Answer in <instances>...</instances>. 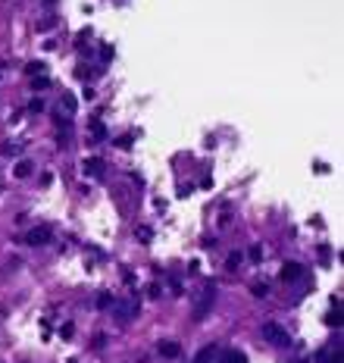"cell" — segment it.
<instances>
[{"mask_svg": "<svg viewBox=\"0 0 344 363\" xmlns=\"http://www.w3.org/2000/svg\"><path fill=\"white\" fill-rule=\"evenodd\" d=\"M29 113H44V100H41V97H34L31 104H29Z\"/></svg>", "mask_w": 344, "mask_h": 363, "instance_id": "2e32d148", "label": "cell"}, {"mask_svg": "<svg viewBox=\"0 0 344 363\" xmlns=\"http://www.w3.org/2000/svg\"><path fill=\"white\" fill-rule=\"evenodd\" d=\"M63 104H66V113L72 116V113H75V97H72V94H63Z\"/></svg>", "mask_w": 344, "mask_h": 363, "instance_id": "e0dca14e", "label": "cell"}, {"mask_svg": "<svg viewBox=\"0 0 344 363\" xmlns=\"http://www.w3.org/2000/svg\"><path fill=\"white\" fill-rule=\"evenodd\" d=\"M157 351H160L163 360H178V357H182V344H178V341H160Z\"/></svg>", "mask_w": 344, "mask_h": 363, "instance_id": "277c9868", "label": "cell"}, {"mask_svg": "<svg viewBox=\"0 0 344 363\" xmlns=\"http://www.w3.org/2000/svg\"><path fill=\"white\" fill-rule=\"evenodd\" d=\"M100 60H113V47H110V44L100 47Z\"/></svg>", "mask_w": 344, "mask_h": 363, "instance_id": "44dd1931", "label": "cell"}, {"mask_svg": "<svg viewBox=\"0 0 344 363\" xmlns=\"http://www.w3.org/2000/svg\"><path fill=\"white\" fill-rule=\"evenodd\" d=\"M110 307H113V294H110V291H100V294H97V310H110Z\"/></svg>", "mask_w": 344, "mask_h": 363, "instance_id": "4fadbf2b", "label": "cell"}, {"mask_svg": "<svg viewBox=\"0 0 344 363\" xmlns=\"http://www.w3.org/2000/svg\"><path fill=\"white\" fill-rule=\"evenodd\" d=\"M50 238H54V235H50L44 225H41V229H31L29 235H25V241H29V244H47Z\"/></svg>", "mask_w": 344, "mask_h": 363, "instance_id": "52a82bcc", "label": "cell"}, {"mask_svg": "<svg viewBox=\"0 0 344 363\" xmlns=\"http://www.w3.org/2000/svg\"><path fill=\"white\" fill-rule=\"evenodd\" d=\"M263 338L269 341V344H279V348H282V344H288V332L279 323H266L263 326Z\"/></svg>", "mask_w": 344, "mask_h": 363, "instance_id": "3957f363", "label": "cell"}, {"mask_svg": "<svg viewBox=\"0 0 344 363\" xmlns=\"http://www.w3.org/2000/svg\"><path fill=\"white\" fill-rule=\"evenodd\" d=\"M31 172H34V163H31V160H19V163L13 166V175H16V179H29Z\"/></svg>", "mask_w": 344, "mask_h": 363, "instance_id": "ba28073f", "label": "cell"}, {"mask_svg": "<svg viewBox=\"0 0 344 363\" xmlns=\"http://www.w3.org/2000/svg\"><path fill=\"white\" fill-rule=\"evenodd\" d=\"M241 260H244V254H241V251H231L229 260H226V269H229V273H235V269L241 266Z\"/></svg>", "mask_w": 344, "mask_h": 363, "instance_id": "7c38bea8", "label": "cell"}, {"mask_svg": "<svg viewBox=\"0 0 344 363\" xmlns=\"http://www.w3.org/2000/svg\"><path fill=\"white\" fill-rule=\"evenodd\" d=\"M25 72H29V75H41V72H44V66H41V63H29V66H25Z\"/></svg>", "mask_w": 344, "mask_h": 363, "instance_id": "d6986e66", "label": "cell"}, {"mask_svg": "<svg viewBox=\"0 0 344 363\" xmlns=\"http://www.w3.org/2000/svg\"><path fill=\"white\" fill-rule=\"evenodd\" d=\"M47 85H50V79H47V75H34V82H31V88H34V91H44Z\"/></svg>", "mask_w": 344, "mask_h": 363, "instance_id": "5bb4252c", "label": "cell"}, {"mask_svg": "<svg viewBox=\"0 0 344 363\" xmlns=\"http://www.w3.org/2000/svg\"><path fill=\"white\" fill-rule=\"evenodd\" d=\"M341 323H344L341 307H335V310H329V313H325V326H329V329H341Z\"/></svg>", "mask_w": 344, "mask_h": 363, "instance_id": "30bf717a", "label": "cell"}, {"mask_svg": "<svg viewBox=\"0 0 344 363\" xmlns=\"http://www.w3.org/2000/svg\"><path fill=\"white\" fill-rule=\"evenodd\" d=\"M300 279H304V266L300 263H285L282 266V282L294 285V282H300Z\"/></svg>", "mask_w": 344, "mask_h": 363, "instance_id": "5b68a950", "label": "cell"}, {"mask_svg": "<svg viewBox=\"0 0 344 363\" xmlns=\"http://www.w3.org/2000/svg\"><path fill=\"white\" fill-rule=\"evenodd\" d=\"M251 260H254V263H260V260H263V248H260V244H254V248H251Z\"/></svg>", "mask_w": 344, "mask_h": 363, "instance_id": "ffe728a7", "label": "cell"}, {"mask_svg": "<svg viewBox=\"0 0 344 363\" xmlns=\"http://www.w3.org/2000/svg\"><path fill=\"white\" fill-rule=\"evenodd\" d=\"M191 363H216V348H213V344L201 348V351H197V357H194Z\"/></svg>", "mask_w": 344, "mask_h": 363, "instance_id": "9c48e42d", "label": "cell"}, {"mask_svg": "<svg viewBox=\"0 0 344 363\" xmlns=\"http://www.w3.org/2000/svg\"><path fill=\"white\" fill-rule=\"evenodd\" d=\"M44 3H47V6H54V3H57V0H44Z\"/></svg>", "mask_w": 344, "mask_h": 363, "instance_id": "7402d4cb", "label": "cell"}, {"mask_svg": "<svg viewBox=\"0 0 344 363\" xmlns=\"http://www.w3.org/2000/svg\"><path fill=\"white\" fill-rule=\"evenodd\" d=\"M213 301H216V288L206 285L201 291V298H197V304H194V319H206V313L213 310Z\"/></svg>", "mask_w": 344, "mask_h": 363, "instance_id": "7a4b0ae2", "label": "cell"}, {"mask_svg": "<svg viewBox=\"0 0 344 363\" xmlns=\"http://www.w3.org/2000/svg\"><path fill=\"white\" fill-rule=\"evenodd\" d=\"M59 335H63V338H72V335H75V326H72V323H63V329H59Z\"/></svg>", "mask_w": 344, "mask_h": 363, "instance_id": "ac0fdd59", "label": "cell"}, {"mask_svg": "<svg viewBox=\"0 0 344 363\" xmlns=\"http://www.w3.org/2000/svg\"><path fill=\"white\" fill-rule=\"evenodd\" d=\"M216 363H247V357L241 351H226L222 357H216Z\"/></svg>", "mask_w": 344, "mask_h": 363, "instance_id": "8fae6325", "label": "cell"}, {"mask_svg": "<svg viewBox=\"0 0 344 363\" xmlns=\"http://www.w3.org/2000/svg\"><path fill=\"white\" fill-rule=\"evenodd\" d=\"M110 310H113V319H116V323H132V319L138 316V310H141V304H138V301H113V307H110Z\"/></svg>", "mask_w": 344, "mask_h": 363, "instance_id": "6da1fadb", "label": "cell"}, {"mask_svg": "<svg viewBox=\"0 0 344 363\" xmlns=\"http://www.w3.org/2000/svg\"><path fill=\"white\" fill-rule=\"evenodd\" d=\"M91 129H94V138H107V129H103V122H100V119H94V122H91Z\"/></svg>", "mask_w": 344, "mask_h": 363, "instance_id": "9a60e30c", "label": "cell"}, {"mask_svg": "<svg viewBox=\"0 0 344 363\" xmlns=\"http://www.w3.org/2000/svg\"><path fill=\"white\" fill-rule=\"evenodd\" d=\"M85 172L94 175V179H103V172H107V163H103L100 157H88V163H85Z\"/></svg>", "mask_w": 344, "mask_h": 363, "instance_id": "8992f818", "label": "cell"}]
</instances>
